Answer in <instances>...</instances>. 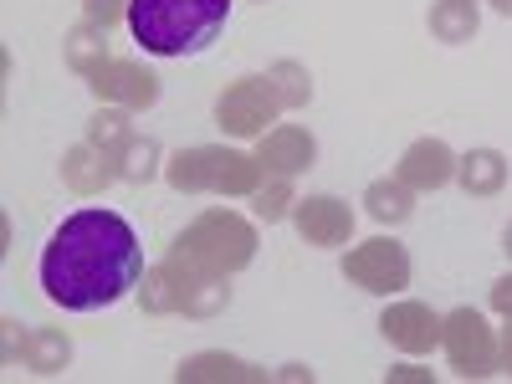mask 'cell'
Segmentation results:
<instances>
[{
	"instance_id": "cell-9",
	"label": "cell",
	"mask_w": 512,
	"mask_h": 384,
	"mask_svg": "<svg viewBox=\"0 0 512 384\" xmlns=\"http://www.w3.org/2000/svg\"><path fill=\"white\" fill-rule=\"evenodd\" d=\"M292 226L308 246H349L354 236V210L338 195H297L292 205Z\"/></svg>"
},
{
	"instance_id": "cell-26",
	"label": "cell",
	"mask_w": 512,
	"mask_h": 384,
	"mask_svg": "<svg viewBox=\"0 0 512 384\" xmlns=\"http://www.w3.org/2000/svg\"><path fill=\"white\" fill-rule=\"evenodd\" d=\"M82 21L113 31L118 21H128V0H82Z\"/></svg>"
},
{
	"instance_id": "cell-15",
	"label": "cell",
	"mask_w": 512,
	"mask_h": 384,
	"mask_svg": "<svg viewBox=\"0 0 512 384\" xmlns=\"http://www.w3.org/2000/svg\"><path fill=\"white\" fill-rule=\"evenodd\" d=\"M175 379L180 384H262L267 379V369H256V364H246V359H236V354H221V349H205V354H190L180 369H175Z\"/></svg>"
},
{
	"instance_id": "cell-23",
	"label": "cell",
	"mask_w": 512,
	"mask_h": 384,
	"mask_svg": "<svg viewBox=\"0 0 512 384\" xmlns=\"http://www.w3.org/2000/svg\"><path fill=\"white\" fill-rule=\"evenodd\" d=\"M128 139H134V113L113 108V103H98V113L88 118V144H98L103 154H118Z\"/></svg>"
},
{
	"instance_id": "cell-11",
	"label": "cell",
	"mask_w": 512,
	"mask_h": 384,
	"mask_svg": "<svg viewBox=\"0 0 512 384\" xmlns=\"http://www.w3.org/2000/svg\"><path fill=\"white\" fill-rule=\"evenodd\" d=\"M395 175L415 190V195H431V190H446L456 180V149L446 139H415L400 164H395Z\"/></svg>"
},
{
	"instance_id": "cell-8",
	"label": "cell",
	"mask_w": 512,
	"mask_h": 384,
	"mask_svg": "<svg viewBox=\"0 0 512 384\" xmlns=\"http://www.w3.org/2000/svg\"><path fill=\"white\" fill-rule=\"evenodd\" d=\"M88 88L98 103H113V108H128V113H144L159 103V77L139 62H128V57H113L98 77H88Z\"/></svg>"
},
{
	"instance_id": "cell-30",
	"label": "cell",
	"mask_w": 512,
	"mask_h": 384,
	"mask_svg": "<svg viewBox=\"0 0 512 384\" xmlns=\"http://www.w3.org/2000/svg\"><path fill=\"white\" fill-rule=\"evenodd\" d=\"M277 379H292V384H303V379H308V384H313V369H308V364H287Z\"/></svg>"
},
{
	"instance_id": "cell-33",
	"label": "cell",
	"mask_w": 512,
	"mask_h": 384,
	"mask_svg": "<svg viewBox=\"0 0 512 384\" xmlns=\"http://www.w3.org/2000/svg\"><path fill=\"white\" fill-rule=\"evenodd\" d=\"M256 6H267V0H256Z\"/></svg>"
},
{
	"instance_id": "cell-14",
	"label": "cell",
	"mask_w": 512,
	"mask_h": 384,
	"mask_svg": "<svg viewBox=\"0 0 512 384\" xmlns=\"http://www.w3.org/2000/svg\"><path fill=\"white\" fill-rule=\"evenodd\" d=\"M456 185L472 200H497L507 190V154L502 149H466L456 154Z\"/></svg>"
},
{
	"instance_id": "cell-18",
	"label": "cell",
	"mask_w": 512,
	"mask_h": 384,
	"mask_svg": "<svg viewBox=\"0 0 512 384\" xmlns=\"http://www.w3.org/2000/svg\"><path fill=\"white\" fill-rule=\"evenodd\" d=\"M364 210H369L374 226H405L415 216V190L400 175H384L364 190Z\"/></svg>"
},
{
	"instance_id": "cell-6",
	"label": "cell",
	"mask_w": 512,
	"mask_h": 384,
	"mask_svg": "<svg viewBox=\"0 0 512 384\" xmlns=\"http://www.w3.org/2000/svg\"><path fill=\"white\" fill-rule=\"evenodd\" d=\"M344 277L374 297H395L410 287V251L395 236H369L344 251Z\"/></svg>"
},
{
	"instance_id": "cell-21",
	"label": "cell",
	"mask_w": 512,
	"mask_h": 384,
	"mask_svg": "<svg viewBox=\"0 0 512 384\" xmlns=\"http://www.w3.org/2000/svg\"><path fill=\"white\" fill-rule=\"evenodd\" d=\"M267 82H272V93H277L282 113H297V108L313 103V72H308L303 62H292V57L272 62V67H267Z\"/></svg>"
},
{
	"instance_id": "cell-16",
	"label": "cell",
	"mask_w": 512,
	"mask_h": 384,
	"mask_svg": "<svg viewBox=\"0 0 512 384\" xmlns=\"http://www.w3.org/2000/svg\"><path fill=\"white\" fill-rule=\"evenodd\" d=\"M16 364L31 369V374H41V379H57V374L72 364V338H67L62 328H31V333L21 338Z\"/></svg>"
},
{
	"instance_id": "cell-1",
	"label": "cell",
	"mask_w": 512,
	"mask_h": 384,
	"mask_svg": "<svg viewBox=\"0 0 512 384\" xmlns=\"http://www.w3.org/2000/svg\"><path fill=\"white\" fill-rule=\"evenodd\" d=\"M144 246L118 210L88 205L67 216L41 251V292L67 313H98L123 303L144 282Z\"/></svg>"
},
{
	"instance_id": "cell-28",
	"label": "cell",
	"mask_w": 512,
	"mask_h": 384,
	"mask_svg": "<svg viewBox=\"0 0 512 384\" xmlns=\"http://www.w3.org/2000/svg\"><path fill=\"white\" fill-rule=\"evenodd\" d=\"M384 379H390V384H431L436 374H431V369H420V364H395Z\"/></svg>"
},
{
	"instance_id": "cell-22",
	"label": "cell",
	"mask_w": 512,
	"mask_h": 384,
	"mask_svg": "<svg viewBox=\"0 0 512 384\" xmlns=\"http://www.w3.org/2000/svg\"><path fill=\"white\" fill-rule=\"evenodd\" d=\"M159 159H164V154H159V139H149V134H144V139L134 134V139H128V144L113 154L123 185H149V180L159 175Z\"/></svg>"
},
{
	"instance_id": "cell-31",
	"label": "cell",
	"mask_w": 512,
	"mask_h": 384,
	"mask_svg": "<svg viewBox=\"0 0 512 384\" xmlns=\"http://www.w3.org/2000/svg\"><path fill=\"white\" fill-rule=\"evenodd\" d=\"M502 251H507V262H512V221H507V231H502Z\"/></svg>"
},
{
	"instance_id": "cell-25",
	"label": "cell",
	"mask_w": 512,
	"mask_h": 384,
	"mask_svg": "<svg viewBox=\"0 0 512 384\" xmlns=\"http://www.w3.org/2000/svg\"><path fill=\"white\" fill-rule=\"evenodd\" d=\"M139 308H144V313H154V318L180 313V282H175V272H169L164 262L144 272V282H139Z\"/></svg>"
},
{
	"instance_id": "cell-7",
	"label": "cell",
	"mask_w": 512,
	"mask_h": 384,
	"mask_svg": "<svg viewBox=\"0 0 512 384\" xmlns=\"http://www.w3.org/2000/svg\"><path fill=\"white\" fill-rule=\"evenodd\" d=\"M379 333L390 338V344L410 359L431 354L441 344V313L431 303H415V297H400V303H390L379 313Z\"/></svg>"
},
{
	"instance_id": "cell-32",
	"label": "cell",
	"mask_w": 512,
	"mask_h": 384,
	"mask_svg": "<svg viewBox=\"0 0 512 384\" xmlns=\"http://www.w3.org/2000/svg\"><path fill=\"white\" fill-rule=\"evenodd\" d=\"M492 11L497 16H512V0H492Z\"/></svg>"
},
{
	"instance_id": "cell-10",
	"label": "cell",
	"mask_w": 512,
	"mask_h": 384,
	"mask_svg": "<svg viewBox=\"0 0 512 384\" xmlns=\"http://www.w3.org/2000/svg\"><path fill=\"white\" fill-rule=\"evenodd\" d=\"M256 159H262L267 175H308V169L318 164V139L308 134L303 123H277L267 128L262 139H256Z\"/></svg>"
},
{
	"instance_id": "cell-19",
	"label": "cell",
	"mask_w": 512,
	"mask_h": 384,
	"mask_svg": "<svg viewBox=\"0 0 512 384\" xmlns=\"http://www.w3.org/2000/svg\"><path fill=\"white\" fill-rule=\"evenodd\" d=\"M425 26H431V36L446 41V47H461V41L477 36L482 11H477V0H436L431 16H425Z\"/></svg>"
},
{
	"instance_id": "cell-27",
	"label": "cell",
	"mask_w": 512,
	"mask_h": 384,
	"mask_svg": "<svg viewBox=\"0 0 512 384\" xmlns=\"http://www.w3.org/2000/svg\"><path fill=\"white\" fill-rule=\"evenodd\" d=\"M487 303H492V313H497V318H502V323H507V318H512V272H507V277H497V282H492V297H487Z\"/></svg>"
},
{
	"instance_id": "cell-29",
	"label": "cell",
	"mask_w": 512,
	"mask_h": 384,
	"mask_svg": "<svg viewBox=\"0 0 512 384\" xmlns=\"http://www.w3.org/2000/svg\"><path fill=\"white\" fill-rule=\"evenodd\" d=\"M497 344H502V374H512V318H507V328H502Z\"/></svg>"
},
{
	"instance_id": "cell-3",
	"label": "cell",
	"mask_w": 512,
	"mask_h": 384,
	"mask_svg": "<svg viewBox=\"0 0 512 384\" xmlns=\"http://www.w3.org/2000/svg\"><path fill=\"white\" fill-rule=\"evenodd\" d=\"M175 251L190 256L195 267L236 277L256 262V226L236 210H200V216L175 236Z\"/></svg>"
},
{
	"instance_id": "cell-4",
	"label": "cell",
	"mask_w": 512,
	"mask_h": 384,
	"mask_svg": "<svg viewBox=\"0 0 512 384\" xmlns=\"http://www.w3.org/2000/svg\"><path fill=\"white\" fill-rule=\"evenodd\" d=\"M441 349H446V364L461 379L502 374V344H497V333H492L482 308H451L441 318Z\"/></svg>"
},
{
	"instance_id": "cell-12",
	"label": "cell",
	"mask_w": 512,
	"mask_h": 384,
	"mask_svg": "<svg viewBox=\"0 0 512 384\" xmlns=\"http://www.w3.org/2000/svg\"><path fill=\"white\" fill-rule=\"evenodd\" d=\"M221 164H226L221 144H195V149L169 154L164 180H169V190H180V195H221Z\"/></svg>"
},
{
	"instance_id": "cell-2",
	"label": "cell",
	"mask_w": 512,
	"mask_h": 384,
	"mask_svg": "<svg viewBox=\"0 0 512 384\" xmlns=\"http://www.w3.org/2000/svg\"><path fill=\"white\" fill-rule=\"evenodd\" d=\"M231 0H128V31L149 57H200L221 41Z\"/></svg>"
},
{
	"instance_id": "cell-24",
	"label": "cell",
	"mask_w": 512,
	"mask_h": 384,
	"mask_svg": "<svg viewBox=\"0 0 512 384\" xmlns=\"http://www.w3.org/2000/svg\"><path fill=\"white\" fill-rule=\"evenodd\" d=\"M292 205H297L292 175H267L262 190L251 195V216L262 221V226H277V221H292Z\"/></svg>"
},
{
	"instance_id": "cell-20",
	"label": "cell",
	"mask_w": 512,
	"mask_h": 384,
	"mask_svg": "<svg viewBox=\"0 0 512 384\" xmlns=\"http://www.w3.org/2000/svg\"><path fill=\"white\" fill-rule=\"evenodd\" d=\"M226 308H231V277H221V272H200L180 297L185 318H221Z\"/></svg>"
},
{
	"instance_id": "cell-5",
	"label": "cell",
	"mask_w": 512,
	"mask_h": 384,
	"mask_svg": "<svg viewBox=\"0 0 512 384\" xmlns=\"http://www.w3.org/2000/svg\"><path fill=\"white\" fill-rule=\"evenodd\" d=\"M277 113H282V103L272 93L267 72H246V77L226 82V93L216 98V123L231 139H262L267 123H277Z\"/></svg>"
},
{
	"instance_id": "cell-17",
	"label": "cell",
	"mask_w": 512,
	"mask_h": 384,
	"mask_svg": "<svg viewBox=\"0 0 512 384\" xmlns=\"http://www.w3.org/2000/svg\"><path fill=\"white\" fill-rule=\"evenodd\" d=\"M62 57H67V67H72L77 77H98V72L113 62L108 31H103V26H93V21L72 26V31H67V41H62Z\"/></svg>"
},
{
	"instance_id": "cell-13",
	"label": "cell",
	"mask_w": 512,
	"mask_h": 384,
	"mask_svg": "<svg viewBox=\"0 0 512 384\" xmlns=\"http://www.w3.org/2000/svg\"><path fill=\"white\" fill-rule=\"evenodd\" d=\"M118 180V164H113V154H103L98 144H72L67 154H62V185L72 190V195H82V200H93V195H103L108 185Z\"/></svg>"
}]
</instances>
